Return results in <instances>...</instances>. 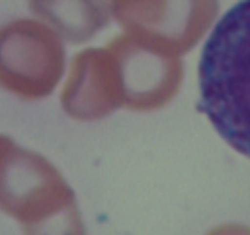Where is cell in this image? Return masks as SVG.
Masks as SVG:
<instances>
[{
    "label": "cell",
    "instance_id": "obj_1",
    "mask_svg": "<svg viewBox=\"0 0 250 235\" xmlns=\"http://www.w3.org/2000/svg\"><path fill=\"white\" fill-rule=\"evenodd\" d=\"M249 20L250 4L229 10L208 38L199 63L200 99L222 139L249 156Z\"/></svg>",
    "mask_w": 250,
    "mask_h": 235
},
{
    "label": "cell",
    "instance_id": "obj_2",
    "mask_svg": "<svg viewBox=\"0 0 250 235\" xmlns=\"http://www.w3.org/2000/svg\"><path fill=\"white\" fill-rule=\"evenodd\" d=\"M0 210L24 235H85L72 188L46 158L0 135Z\"/></svg>",
    "mask_w": 250,
    "mask_h": 235
},
{
    "label": "cell",
    "instance_id": "obj_3",
    "mask_svg": "<svg viewBox=\"0 0 250 235\" xmlns=\"http://www.w3.org/2000/svg\"><path fill=\"white\" fill-rule=\"evenodd\" d=\"M65 48L43 22L22 19L0 28V86L24 99L50 94L65 70Z\"/></svg>",
    "mask_w": 250,
    "mask_h": 235
},
{
    "label": "cell",
    "instance_id": "obj_4",
    "mask_svg": "<svg viewBox=\"0 0 250 235\" xmlns=\"http://www.w3.org/2000/svg\"><path fill=\"white\" fill-rule=\"evenodd\" d=\"M115 19L141 43L178 56L195 46L217 15L216 1H117Z\"/></svg>",
    "mask_w": 250,
    "mask_h": 235
},
{
    "label": "cell",
    "instance_id": "obj_5",
    "mask_svg": "<svg viewBox=\"0 0 250 235\" xmlns=\"http://www.w3.org/2000/svg\"><path fill=\"white\" fill-rule=\"evenodd\" d=\"M114 61L121 104L132 110H154L167 104L180 88L183 64L141 43L129 34L106 47Z\"/></svg>",
    "mask_w": 250,
    "mask_h": 235
},
{
    "label": "cell",
    "instance_id": "obj_6",
    "mask_svg": "<svg viewBox=\"0 0 250 235\" xmlns=\"http://www.w3.org/2000/svg\"><path fill=\"white\" fill-rule=\"evenodd\" d=\"M61 103L77 120H95L121 107L114 61L107 48H89L72 59Z\"/></svg>",
    "mask_w": 250,
    "mask_h": 235
},
{
    "label": "cell",
    "instance_id": "obj_7",
    "mask_svg": "<svg viewBox=\"0 0 250 235\" xmlns=\"http://www.w3.org/2000/svg\"><path fill=\"white\" fill-rule=\"evenodd\" d=\"M29 6L72 43L85 42L110 20L107 2H31Z\"/></svg>",
    "mask_w": 250,
    "mask_h": 235
},
{
    "label": "cell",
    "instance_id": "obj_8",
    "mask_svg": "<svg viewBox=\"0 0 250 235\" xmlns=\"http://www.w3.org/2000/svg\"><path fill=\"white\" fill-rule=\"evenodd\" d=\"M208 235H249V229L241 225H222L210 232Z\"/></svg>",
    "mask_w": 250,
    "mask_h": 235
}]
</instances>
